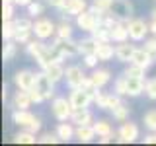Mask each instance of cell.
Here are the masks:
<instances>
[{"mask_svg":"<svg viewBox=\"0 0 156 146\" xmlns=\"http://www.w3.org/2000/svg\"><path fill=\"white\" fill-rule=\"evenodd\" d=\"M12 123L18 125L20 129L31 130V133H39L41 130V121L39 117H35L29 109H14L12 111Z\"/></svg>","mask_w":156,"mask_h":146,"instance_id":"obj_1","label":"cell"},{"mask_svg":"<svg viewBox=\"0 0 156 146\" xmlns=\"http://www.w3.org/2000/svg\"><path fill=\"white\" fill-rule=\"evenodd\" d=\"M72 107L70 99L68 97H53V103H51V113L57 121H70L72 117Z\"/></svg>","mask_w":156,"mask_h":146,"instance_id":"obj_2","label":"cell"},{"mask_svg":"<svg viewBox=\"0 0 156 146\" xmlns=\"http://www.w3.org/2000/svg\"><path fill=\"white\" fill-rule=\"evenodd\" d=\"M127 27H129V39L135 43L144 41L148 31H150V23H146L140 18H133L131 22H127Z\"/></svg>","mask_w":156,"mask_h":146,"instance_id":"obj_3","label":"cell"},{"mask_svg":"<svg viewBox=\"0 0 156 146\" xmlns=\"http://www.w3.org/2000/svg\"><path fill=\"white\" fill-rule=\"evenodd\" d=\"M55 33H57V26L49 18H37L35 22H33V35L37 39L47 41V39L55 37Z\"/></svg>","mask_w":156,"mask_h":146,"instance_id":"obj_4","label":"cell"},{"mask_svg":"<svg viewBox=\"0 0 156 146\" xmlns=\"http://www.w3.org/2000/svg\"><path fill=\"white\" fill-rule=\"evenodd\" d=\"M98 23H100V19H98V14L92 12L90 8L84 10L82 14H78V16H76V27L80 29V31L92 33V31L98 27Z\"/></svg>","mask_w":156,"mask_h":146,"instance_id":"obj_5","label":"cell"},{"mask_svg":"<svg viewBox=\"0 0 156 146\" xmlns=\"http://www.w3.org/2000/svg\"><path fill=\"white\" fill-rule=\"evenodd\" d=\"M55 84H57V82H53L51 76H49L45 70L35 72V88L41 92L43 96H45V99L55 97Z\"/></svg>","mask_w":156,"mask_h":146,"instance_id":"obj_6","label":"cell"},{"mask_svg":"<svg viewBox=\"0 0 156 146\" xmlns=\"http://www.w3.org/2000/svg\"><path fill=\"white\" fill-rule=\"evenodd\" d=\"M109 12L113 14L119 22H131V19H133V14H135V8H133V4H131V0H115Z\"/></svg>","mask_w":156,"mask_h":146,"instance_id":"obj_7","label":"cell"},{"mask_svg":"<svg viewBox=\"0 0 156 146\" xmlns=\"http://www.w3.org/2000/svg\"><path fill=\"white\" fill-rule=\"evenodd\" d=\"M68 99H70V103H72L74 109H82V107H88L94 101V94L84 90V88H72Z\"/></svg>","mask_w":156,"mask_h":146,"instance_id":"obj_8","label":"cell"},{"mask_svg":"<svg viewBox=\"0 0 156 146\" xmlns=\"http://www.w3.org/2000/svg\"><path fill=\"white\" fill-rule=\"evenodd\" d=\"M136 138H139V127L135 123H131V121H123L121 127L117 129V140L121 144H131Z\"/></svg>","mask_w":156,"mask_h":146,"instance_id":"obj_9","label":"cell"},{"mask_svg":"<svg viewBox=\"0 0 156 146\" xmlns=\"http://www.w3.org/2000/svg\"><path fill=\"white\" fill-rule=\"evenodd\" d=\"M53 45L58 49V53H61L62 58H72V57L78 55V41H74L72 37L70 39H61V37L55 35Z\"/></svg>","mask_w":156,"mask_h":146,"instance_id":"obj_10","label":"cell"},{"mask_svg":"<svg viewBox=\"0 0 156 146\" xmlns=\"http://www.w3.org/2000/svg\"><path fill=\"white\" fill-rule=\"evenodd\" d=\"M94 103L100 107V109H105V111H111V109H115L117 105L121 103V96L119 94H105V92H100L98 90V94L94 97Z\"/></svg>","mask_w":156,"mask_h":146,"instance_id":"obj_11","label":"cell"},{"mask_svg":"<svg viewBox=\"0 0 156 146\" xmlns=\"http://www.w3.org/2000/svg\"><path fill=\"white\" fill-rule=\"evenodd\" d=\"M86 74H84V70H82L80 66H76V64H72V66H66V72H65V82H66V86L70 88H82V84H84V80H86Z\"/></svg>","mask_w":156,"mask_h":146,"instance_id":"obj_12","label":"cell"},{"mask_svg":"<svg viewBox=\"0 0 156 146\" xmlns=\"http://www.w3.org/2000/svg\"><path fill=\"white\" fill-rule=\"evenodd\" d=\"M14 86H16L18 90H31V88L35 86V72L27 70V68L18 70L16 74H14Z\"/></svg>","mask_w":156,"mask_h":146,"instance_id":"obj_13","label":"cell"},{"mask_svg":"<svg viewBox=\"0 0 156 146\" xmlns=\"http://www.w3.org/2000/svg\"><path fill=\"white\" fill-rule=\"evenodd\" d=\"M131 62H135V64H139V66H143V68L148 70L152 64H156V55H152V53H150L148 49H144V47H140V49L136 47Z\"/></svg>","mask_w":156,"mask_h":146,"instance_id":"obj_14","label":"cell"},{"mask_svg":"<svg viewBox=\"0 0 156 146\" xmlns=\"http://www.w3.org/2000/svg\"><path fill=\"white\" fill-rule=\"evenodd\" d=\"M47 49H49V43H45L43 39H31L29 43H26V53L31 58H35V61H39L43 55L47 53Z\"/></svg>","mask_w":156,"mask_h":146,"instance_id":"obj_15","label":"cell"},{"mask_svg":"<svg viewBox=\"0 0 156 146\" xmlns=\"http://www.w3.org/2000/svg\"><path fill=\"white\" fill-rule=\"evenodd\" d=\"M84 10H88V2H86V0H66V4L61 10V16L62 18H65V16L76 18L78 14H82Z\"/></svg>","mask_w":156,"mask_h":146,"instance_id":"obj_16","label":"cell"},{"mask_svg":"<svg viewBox=\"0 0 156 146\" xmlns=\"http://www.w3.org/2000/svg\"><path fill=\"white\" fill-rule=\"evenodd\" d=\"M135 45H131L129 41H123V43H117L115 47V58L119 62H125V64H129L131 58H133V53H135Z\"/></svg>","mask_w":156,"mask_h":146,"instance_id":"obj_17","label":"cell"},{"mask_svg":"<svg viewBox=\"0 0 156 146\" xmlns=\"http://www.w3.org/2000/svg\"><path fill=\"white\" fill-rule=\"evenodd\" d=\"M55 133H57L61 142H70L76 136V127H72V123H66V121H58Z\"/></svg>","mask_w":156,"mask_h":146,"instance_id":"obj_18","label":"cell"},{"mask_svg":"<svg viewBox=\"0 0 156 146\" xmlns=\"http://www.w3.org/2000/svg\"><path fill=\"white\" fill-rule=\"evenodd\" d=\"M90 80L98 90H101V88H105L111 82V72L107 68H94V72L90 74Z\"/></svg>","mask_w":156,"mask_h":146,"instance_id":"obj_19","label":"cell"},{"mask_svg":"<svg viewBox=\"0 0 156 146\" xmlns=\"http://www.w3.org/2000/svg\"><path fill=\"white\" fill-rule=\"evenodd\" d=\"M70 123L78 127V125H92L94 123V117H92V111L88 107H82V109H74L70 117Z\"/></svg>","mask_w":156,"mask_h":146,"instance_id":"obj_20","label":"cell"},{"mask_svg":"<svg viewBox=\"0 0 156 146\" xmlns=\"http://www.w3.org/2000/svg\"><path fill=\"white\" fill-rule=\"evenodd\" d=\"M12 105L16 109H29L33 105V99L29 96V90H18L12 97Z\"/></svg>","mask_w":156,"mask_h":146,"instance_id":"obj_21","label":"cell"},{"mask_svg":"<svg viewBox=\"0 0 156 146\" xmlns=\"http://www.w3.org/2000/svg\"><path fill=\"white\" fill-rule=\"evenodd\" d=\"M111 41L113 43L129 41V27H127V22H117V23L111 26Z\"/></svg>","mask_w":156,"mask_h":146,"instance_id":"obj_22","label":"cell"},{"mask_svg":"<svg viewBox=\"0 0 156 146\" xmlns=\"http://www.w3.org/2000/svg\"><path fill=\"white\" fill-rule=\"evenodd\" d=\"M144 78H133V76H127V96L129 97H136L144 92Z\"/></svg>","mask_w":156,"mask_h":146,"instance_id":"obj_23","label":"cell"},{"mask_svg":"<svg viewBox=\"0 0 156 146\" xmlns=\"http://www.w3.org/2000/svg\"><path fill=\"white\" fill-rule=\"evenodd\" d=\"M98 45H100V43H98L92 35L80 39V41H78V55H82V57H86V55H96Z\"/></svg>","mask_w":156,"mask_h":146,"instance_id":"obj_24","label":"cell"},{"mask_svg":"<svg viewBox=\"0 0 156 146\" xmlns=\"http://www.w3.org/2000/svg\"><path fill=\"white\" fill-rule=\"evenodd\" d=\"M96 134L98 133H96V129H94V123H92V125H78L74 138L78 140V142H92Z\"/></svg>","mask_w":156,"mask_h":146,"instance_id":"obj_25","label":"cell"},{"mask_svg":"<svg viewBox=\"0 0 156 146\" xmlns=\"http://www.w3.org/2000/svg\"><path fill=\"white\" fill-rule=\"evenodd\" d=\"M90 35L94 37L98 43H109L111 41V27L105 26V23H98V27L90 33ZM111 43H113V41H111Z\"/></svg>","mask_w":156,"mask_h":146,"instance_id":"obj_26","label":"cell"},{"mask_svg":"<svg viewBox=\"0 0 156 146\" xmlns=\"http://www.w3.org/2000/svg\"><path fill=\"white\" fill-rule=\"evenodd\" d=\"M96 55H98V58H100V62H109L111 58L115 57V47L111 45V41L109 43H100Z\"/></svg>","mask_w":156,"mask_h":146,"instance_id":"obj_27","label":"cell"},{"mask_svg":"<svg viewBox=\"0 0 156 146\" xmlns=\"http://www.w3.org/2000/svg\"><path fill=\"white\" fill-rule=\"evenodd\" d=\"M45 72L49 76H51V80L53 82H61V80H65V72H66V68H62V62H53L51 66H47L45 68Z\"/></svg>","mask_w":156,"mask_h":146,"instance_id":"obj_28","label":"cell"},{"mask_svg":"<svg viewBox=\"0 0 156 146\" xmlns=\"http://www.w3.org/2000/svg\"><path fill=\"white\" fill-rule=\"evenodd\" d=\"M14 142H16V144H35L37 138H35V133L22 129L18 134H14Z\"/></svg>","mask_w":156,"mask_h":146,"instance_id":"obj_29","label":"cell"},{"mask_svg":"<svg viewBox=\"0 0 156 146\" xmlns=\"http://www.w3.org/2000/svg\"><path fill=\"white\" fill-rule=\"evenodd\" d=\"M16 55H18V43L14 41V39H10V41L4 43V51H2V58H4V62H10Z\"/></svg>","mask_w":156,"mask_h":146,"instance_id":"obj_30","label":"cell"},{"mask_svg":"<svg viewBox=\"0 0 156 146\" xmlns=\"http://www.w3.org/2000/svg\"><path fill=\"white\" fill-rule=\"evenodd\" d=\"M129 113H131L129 105L123 103V101H121V103L117 105L115 109H111V115H113V119H115V121H119V123H123V121L129 119Z\"/></svg>","mask_w":156,"mask_h":146,"instance_id":"obj_31","label":"cell"},{"mask_svg":"<svg viewBox=\"0 0 156 146\" xmlns=\"http://www.w3.org/2000/svg\"><path fill=\"white\" fill-rule=\"evenodd\" d=\"M94 129H96V133L98 136H113V127H111L109 121H96L94 123Z\"/></svg>","mask_w":156,"mask_h":146,"instance_id":"obj_32","label":"cell"},{"mask_svg":"<svg viewBox=\"0 0 156 146\" xmlns=\"http://www.w3.org/2000/svg\"><path fill=\"white\" fill-rule=\"evenodd\" d=\"M115 0H92L90 4V10L96 14H101V12H109L111 6H113Z\"/></svg>","mask_w":156,"mask_h":146,"instance_id":"obj_33","label":"cell"},{"mask_svg":"<svg viewBox=\"0 0 156 146\" xmlns=\"http://www.w3.org/2000/svg\"><path fill=\"white\" fill-rule=\"evenodd\" d=\"M113 92H115V94H119L121 97L127 96V74H125V72H123L121 76L115 78V82H113Z\"/></svg>","mask_w":156,"mask_h":146,"instance_id":"obj_34","label":"cell"},{"mask_svg":"<svg viewBox=\"0 0 156 146\" xmlns=\"http://www.w3.org/2000/svg\"><path fill=\"white\" fill-rule=\"evenodd\" d=\"M16 22L14 19H8V22H4V26H2V37H4V41H10V39H14V35H16Z\"/></svg>","mask_w":156,"mask_h":146,"instance_id":"obj_35","label":"cell"},{"mask_svg":"<svg viewBox=\"0 0 156 146\" xmlns=\"http://www.w3.org/2000/svg\"><path fill=\"white\" fill-rule=\"evenodd\" d=\"M143 123L148 130L156 133V109H148L146 113L143 115Z\"/></svg>","mask_w":156,"mask_h":146,"instance_id":"obj_36","label":"cell"},{"mask_svg":"<svg viewBox=\"0 0 156 146\" xmlns=\"http://www.w3.org/2000/svg\"><path fill=\"white\" fill-rule=\"evenodd\" d=\"M123 72H125L127 76H133V78H144L146 68L139 66V64H135V62H129V64H127V68H125Z\"/></svg>","mask_w":156,"mask_h":146,"instance_id":"obj_37","label":"cell"},{"mask_svg":"<svg viewBox=\"0 0 156 146\" xmlns=\"http://www.w3.org/2000/svg\"><path fill=\"white\" fill-rule=\"evenodd\" d=\"M43 12H45V4H43L41 0H33V2L27 6V14L31 18H39Z\"/></svg>","mask_w":156,"mask_h":146,"instance_id":"obj_38","label":"cell"},{"mask_svg":"<svg viewBox=\"0 0 156 146\" xmlns=\"http://www.w3.org/2000/svg\"><path fill=\"white\" fill-rule=\"evenodd\" d=\"M57 37H61V39H70L72 37V26L68 22H61L57 26V33H55Z\"/></svg>","mask_w":156,"mask_h":146,"instance_id":"obj_39","label":"cell"},{"mask_svg":"<svg viewBox=\"0 0 156 146\" xmlns=\"http://www.w3.org/2000/svg\"><path fill=\"white\" fill-rule=\"evenodd\" d=\"M31 35H33V31H29V29H18L16 35H14V41L18 45H26V43L31 41Z\"/></svg>","mask_w":156,"mask_h":146,"instance_id":"obj_40","label":"cell"},{"mask_svg":"<svg viewBox=\"0 0 156 146\" xmlns=\"http://www.w3.org/2000/svg\"><path fill=\"white\" fill-rule=\"evenodd\" d=\"M14 2H4L2 4V22H8V19H16V14H14Z\"/></svg>","mask_w":156,"mask_h":146,"instance_id":"obj_41","label":"cell"},{"mask_svg":"<svg viewBox=\"0 0 156 146\" xmlns=\"http://www.w3.org/2000/svg\"><path fill=\"white\" fill-rule=\"evenodd\" d=\"M144 94L148 96V99L156 101V78H150V80H146V86H144Z\"/></svg>","mask_w":156,"mask_h":146,"instance_id":"obj_42","label":"cell"},{"mask_svg":"<svg viewBox=\"0 0 156 146\" xmlns=\"http://www.w3.org/2000/svg\"><path fill=\"white\" fill-rule=\"evenodd\" d=\"M37 142L39 144H57V142H61V140H58V136H57V133H45V134H41L37 138Z\"/></svg>","mask_w":156,"mask_h":146,"instance_id":"obj_43","label":"cell"},{"mask_svg":"<svg viewBox=\"0 0 156 146\" xmlns=\"http://www.w3.org/2000/svg\"><path fill=\"white\" fill-rule=\"evenodd\" d=\"M29 96H31V99H33V103H43V101H45V96L41 94V92L37 90L35 86L31 88V90H29Z\"/></svg>","mask_w":156,"mask_h":146,"instance_id":"obj_44","label":"cell"},{"mask_svg":"<svg viewBox=\"0 0 156 146\" xmlns=\"http://www.w3.org/2000/svg\"><path fill=\"white\" fill-rule=\"evenodd\" d=\"M98 62H100L98 55H86V57H84V66H86V68H96Z\"/></svg>","mask_w":156,"mask_h":146,"instance_id":"obj_45","label":"cell"},{"mask_svg":"<svg viewBox=\"0 0 156 146\" xmlns=\"http://www.w3.org/2000/svg\"><path fill=\"white\" fill-rule=\"evenodd\" d=\"M144 49H148L152 55H156V35L146 37V39H144Z\"/></svg>","mask_w":156,"mask_h":146,"instance_id":"obj_46","label":"cell"},{"mask_svg":"<svg viewBox=\"0 0 156 146\" xmlns=\"http://www.w3.org/2000/svg\"><path fill=\"white\" fill-rule=\"evenodd\" d=\"M45 2L49 4V6L57 8V10H62V6L66 4V0H45Z\"/></svg>","mask_w":156,"mask_h":146,"instance_id":"obj_47","label":"cell"},{"mask_svg":"<svg viewBox=\"0 0 156 146\" xmlns=\"http://www.w3.org/2000/svg\"><path fill=\"white\" fill-rule=\"evenodd\" d=\"M143 142H144V144H156V133H152V130H150V133L143 138Z\"/></svg>","mask_w":156,"mask_h":146,"instance_id":"obj_48","label":"cell"},{"mask_svg":"<svg viewBox=\"0 0 156 146\" xmlns=\"http://www.w3.org/2000/svg\"><path fill=\"white\" fill-rule=\"evenodd\" d=\"M33 0H14V4H16V6H29V4H31Z\"/></svg>","mask_w":156,"mask_h":146,"instance_id":"obj_49","label":"cell"},{"mask_svg":"<svg viewBox=\"0 0 156 146\" xmlns=\"http://www.w3.org/2000/svg\"><path fill=\"white\" fill-rule=\"evenodd\" d=\"M100 142L101 144H109L111 142V136H100Z\"/></svg>","mask_w":156,"mask_h":146,"instance_id":"obj_50","label":"cell"},{"mask_svg":"<svg viewBox=\"0 0 156 146\" xmlns=\"http://www.w3.org/2000/svg\"><path fill=\"white\" fill-rule=\"evenodd\" d=\"M150 33L156 35V22H150Z\"/></svg>","mask_w":156,"mask_h":146,"instance_id":"obj_51","label":"cell"},{"mask_svg":"<svg viewBox=\"0 0 156 146\" xmlns=\"http://www.w3.org/2000/svg\"><path fill=\"white\" fill-rule=\"evenodd\" d=\"M150 22H156V8L150 12Z\"/></svg>","mask_w":156,"mask_h":146,"instance_id":"obj_52","label":"cell"},{"mask_svg":"<svg viewBox=\"0 0 156 146\" xmlns=\"http://www.w3.org/2000/svg\"><path fill=\"white\" fill-rule=\"evenodd\" d=\"M4 2H14V0H4Z\"/></svg>","mask_w":156,"mask_h":146,"instance_id":"obj_53","label":"cell"}]
</instances>
